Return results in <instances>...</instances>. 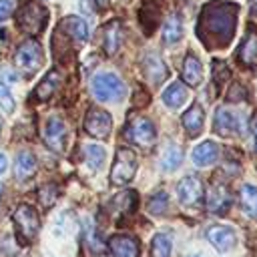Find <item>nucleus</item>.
I'll use <instances>...</instances> for the list:
<instances>
[{
  "instance_id": "obj_41",
  "label": "nucleus",
  "mask_w": 257,
  "mask_h": 257,
  "mask_svg": "<svg viewBox=\"0 0 257 257\" xmlns=\"http://www.w3.org/2000/svg\"><path fill=\"white\" fill-rule=\"evenodd\" d=\"M0 131H2V116H0Z\"/></svg>"
},
{
  "instance_id": "obj_34",
  "label": "nucleus",
  "mask_w": 257,
  "mask_h": 257,
  "mask_svg": "<svg viewBox=\"0 0 257 257\" xmlns=\"http://www.w3.org/2000/svg\"><path fill=\"white\" fill-rule=\"evenodd\" d=\"M56 195H58V189L54 187V185H44L42 189H40V193H38V199H40V203L42 205H52L54 203V199H56Z\"/></svg>"
},
{
  "instance_id": "obj_12",
  "label": "nucleus",
  "mask_w": 257,
  "mask_h": 257,
  "mask_svg": "<svg viewBox=\"0 0 257 257\" xmlns=\"http://www.w3.org/2000/svg\"><path fill=\"white\" fill-rule=\"evenodd\" d=\"M207 239L219 253H227L237 243V235H235L233 227H229V225H213V227H209L207 229Z\"/></svg>"
},
{
  "instance_id": "obj_40",
  "label": "nucleus",
  "mask_w": 257,
  "mask_h": 257,
  "mask_svg": "<svg viewBox=\"0 0 257 257\" xmlns=\"http://www.w3.org/2000/svg\"><path fill=\"white\" fill-rule=\"evenodd\" d=\"M92 2H94L96 6H106V4H108V0H92Z\"/></svg>"
},
{
  "instance_id": "obj_18",
  "label": "nucleus",
  "mask_w": 257,
  "mask_h": 257,
  "mask_svg": "<svg viewBox=\"0 0 257 257\" xmlns=\"http://www.w3.org/2000/svg\"><path fill=\"white\" fill-rule=\"evenodd\" d=\"M203 120H205V112L201 104H191L189 110L183 114V126L187 131L189 137H197L203 131Z\"/></svg>"
},
{
  "instance_id": "obj_21",
  "label": "nucleus",
  "mask_w": 257,
  "mask_h": 257,
  "mask_svg": "<svg viewBox=\"0 0 257 257\" xmlns=\"http://www.w3.org/2000/svg\"><path fill=\"white\" fill-rule=\"evenodd\" d=\"M237 56H239V60H241L243 64H247V66H257V32L251 30V32L243 38Z\"/></svg>"
},
{
  "instance_id": "obj_13",
  "label": "nucleus",
  "mask_w": 257,
  "mask_h": 257,
  "mask_svg": "<svg viewBox=\"0 0 257 257\" xmlns=\"http://www.w3.org/2000/svg\"><path fill=\"white\" fill-rule=\"evenodd\" d=\"M143 72H145L147 80H149L151 84H155V86L161 84V82H165L167 76H169L167 64H165L163 58H161L159 54H155V52H149V54L145 56V60H143Z\"/></svg>"
},
{
  "instance_id": "obj_3",
  "label": "nucleus",
  "mask_w": 257,
  "mask_h": 257,
  "mask_svg": "<svg viewBox=\"0 0 257 257\" xmlns=\"http://www.w3.org/2000/svg\"><path fill=\"white\" fill-rule=\"evenodd\" d=\"M16 22L26 34L36 36L44 30V26L48 22V10L38 2H28L18 10Z\"/></svg>"
},
{
  "instance_id": "obj_2",
  "label": "nucleus",
  "mask_w": 257,
  "mask_h": 257,
  "mask_svg": "<svg viewBox=\"0 0 257 257\" xmlns=\"http://www.w3.org/2000/svg\"><path fill=\"white\" fill-rule=\"evenodd\" d=\"M90 92L100 102H118L124 96V84L112 72H98L90 80Z\"/></svg>"
},
{
  "instance_id": "obj_28",
  "label": "nucleus",
  "mask_w": 257,
  "mask_h": 257,
  "mask_svg": "<svg viewBox=\"0 0 257 257\" xmlns=\"http://www.w3.org/2000/svg\"><path fill=\"white\" fill-rule=\"evenodd\" d=\"M141 24H143V30L147 34H153V30L157 28V24H159V8L153 2H147L141 8Z\"/></svg>"
},
{
  "instance_id": "obj_15",
  "label": "nucleus",
  "mask_w": 257,
  "mask_h": 257,
  "mask_svg": "<svg viewBox=\"0 0 257 257\" xmlns=\"http://www.w3.org/2000/svg\"><path fill=\"white\" fill-rule=\"evenodd\" d=\"M231 205V193L225 185L217 183L211 187L209 195H207V207L211 213H217V215H223Z\"/></svg>"
},
{
  "instance_id": "obj_39",
  "label": "nucleus",
  "mask_w": 257,
  "mask_h": 257,
  "mask_svg": "<svg viewBox=\"0 0 257 257\" xmlns=\"http://www.w3.org/2000/svg\"><path fill=\"white\" fill-rule=\"evenodd\" d=\"M251 12L253 16H257V0H251Z\"/></svg>"
},
{
  "instance_id": "obj_23",
  "label": "nucleus",
  "mask_w": 257,
  "mask_h": 257,
  "mask_svg": "<svg viewBox=\"0 0 257 257\" xmlns=\"http://www.w3.org/2000/svg\"><path fill=\"white\" fill-rule=\"evenodd\" d=\"M171 249H173V235L169 231H159L153 237L151 255L153 257H171Z\"/></svg>"
},
{
  "instance_id": "obj_16",
  "label": "nucleus",
  "mask_w": 257,
  "mask_h": 257,
  "mask_svg": "<svg viewBox=\"0 0 257 257\" xmlns=\"http://www.w3.org/2000/svg\"><path fill=\"white\" fill-rule=\"evenodd\" d=\"M58 30H64V34L74 38L76 42H86L88 38V26L80 16H66L64 20H60Z\"/></svg>"
},
{
  "instance_id": "obj_31",
  "label": "nucleus",
  "mask_w": 257,
  "mask_h": 257,
  "mask_svg": "<svg viewBox=\"0 0 257 257\" xmlns=\"http://www.w3.org/2000/svg\"><path fill=\"white\" fill-rule=\"evenodd\" d=\"M112 207L114 209H120L122 213H131L137 207V193L135 191H124V193L116 195L112 199Z\"/></svg>"
},
{
  "instance_id": "obj_25",
  "label": "nucleus",
  "mask_w": 257,
  "mask_h": 257,
  "mask_svg": "<svg viewBox=\"0 0 257 257\" xmlns=\"http://www.w3.org/2000/svg\"><path fill=\"white\" fill-rule=\"evenodd\" d=\"M239 201H241L245 215L257 219V187L255 185H243L241 193H239Z\"/></svg>"
},
{
  "instance_id": "obj_17",
  "label": "nucleus",
  "mask_w": 257,
  "mask_h": 257,
  "mask_svg": "<svg viewBox=\"0 0 257 257\" xmlns=\"http://www.w3.org/2000/svg\"><path fill=\"white\" fill-rule=\"evenodd\" d=\"M217 157H219V147L213 141H203L191 153V159L197 167H209L217 161Z\"/></svg>"
},
{
  "instance_id": "obj_36",
  "label": "nucleus",
  "mask_w": 257,
  "mask_h": 257,
  "mask_svg": "<svg viewBox=\"0 0 257 257\" xmlns=\"http://www.w3.org/2000/svg\"><path fill=\"white\" fill-rule=\"evenodd\" d=\"M12 8H14L12 0H0V22H4L12 14Z\"/></svg>"
},
{
  "instance_id": "obj_8",
  "label": "nucleus",
  "mask_w": 257,
  "mask_h": 257,
  "mask_svg": "<svg viewBox=\"0 0 257 257\" xmlns=\"http://www.w3.org/2000/svg\"><path fill=\"white\" fill-rule=\"evenodd\" d=\"M42 64V48L36 40H24L16 50V66L24 74H34Z\"/></svg>"
},
{
  "instance_id": "obj_24",
  "label": "nucleus",
  "mask_w": 257,
  "mask_h": 257,
  "mask_svg": "<svg viewBox=\"0 0 257 257\" xmlns=\"http://www.w3.org/2000/svg\"><path fill=\"white\" fill-rule=\"evenodd\" d=\"M187 100V88L181 84V82H173L165 88L163 92V102L169 106V108H179L183 102Z\"/></svg>"
},
{
  "instance_id": "obj_4",
  "label": "nucleus",
  "mask_w": 257,
  "mask_h": 257,
  "mask_svg": "<svg viewBox=\"0 0 257 257\" xmlns=\"http://www.w3.org/2000/svg\"><path fill=\"white\" fill-rule=\"evenodd\" d=\"M213 128L217 135L221 137H235V135H245L247 128V120L243 112L231 110L227 106H219L215 110V118H213Z\"/></svg>"
},
{
  "instance_id": "obj_37",
  "label": "nucleus",
  "mask_w": 257,
  "mask_h": 257,
  "mask_svg": "<svg viewBox=\"0 0 257 257\" xmlns=\"http://www.w3.org/2000/svg\"><path fill=\"white\" fill-rule=\"evenodd\" d=\"M6 165H8V161H6V157H4L2 153H0V175H2L4 171H6Z\"/></svg>"
},
{
  "instance_id": "obj_29",
  "label": "nucleus",
  "mask_w": 257,
  "mask_h": 257,
  "mask_svg": "<svg viewBox=\"0 0 257 257\" xmlns=\"http://www.w3.org/2000/svg\"><path fill=\"white\" fill-rule=\"evenodd\" d=\"M181 161H183V151H181V147H177V145H169L165 151H163V155H161V167L165 169V171H175L179 165H181Z\"/></svg>"
},
{
  "instance_id": "obj_20",
  "label": "nucleus",
  "mask_w": 257,
  "mask_h": 257,
  "mask_svg": "<svg viewBox=\"0 0 257 257\" xmlns=\"http://www.w3.org/2000/svg\"><path fill=\"white\" fill-rule=\"evenodd\" d=\"M34 171H36V157L30 151H20L16 155V161H14V175H16V179L26 181L28 177L34 175Z\"/></svg>"
},
{
  "instance_id": "obj_1",
  "label": "nucleus",
  "mask_w": 257,
  "mask_h": 257,
  "mask_svg": "<svg viewBox=\"0 0 257 257\" xmlns=\"http://www.w3.org/2000/svg\"><path fill=\"white\" fill-rule=\"evenodd\" d=\"M237 22V4L215 0L209 2L199 18V38H203L209 46H225L229 44Z\"/></svg>"
},
{
  "instance_id": "obj_30",
  "label": "nucleus",
  "mask_w": 257,
  "mask_h": 257,
  "mask_svg": "<svg viewBox=\"0 0 257 257\" xmlns=\"http://www.w3.org/2000/svg\"><path fill=\"white\" fill-rule=\"evenodd\" d=\"M84 157H86V163L90 169H100L104 159H106V151L102 149V145H86Z\"/></svg>"
},
{
  "instance_id": "obj_5",
  "label": "nucleus",
  "mask_w": 257,
  "mask_h": 257,
  "mask_svg": "<svg viewBox=\"0 0 257 257\" xmlns=\"http://www.w3.org/2000/svg\"><path fill=\"white\" fill-rule=\"evenodd\" d=\"M137 173V157L131 149L126 147H120L116 151V159L112 163V169H110V183L112 185H126Z\"/></svg>"
},
{
  "instance_id": "obj_9",
  "label": "nucleus",
  "mask_w": 257,
  "mask_h": 257,
  "mask_svg": "<svg viewBox=\"0 0 257 257\" xmlns=\"http://www.w3.org/2000/svg\"><path fill=\"white\" fill-rule=\"evenodd\" d=\"M110 128H112V118L106 110L102 108H88L86 112V118H84V131L86 135L90 137H96V139H104L110 135Z\"/></svg>"
},
{
  "instance_id": "obj_38",
  "label": "nucleus",
  "mask_w": 257,
  "mask_h": 257,
  "mask_svg": "<svg viewBox=\"0 0 257 257\" xmlns=\"http://www.w3.org/2000/svg\"><path fill=\"white\" fill-rule=\"evenodd\" d=\"M253 135H255V149H257V116L253 118Z\"/></svg>"
},
{
  "instance_id": "obj_10",
  "label": "nucleus",
  "mask_w": 257,
  "mask_h": 257,
  "mask_svg": "<svg viewBox=\"0 0 257 257\" xmlns=\"http://www.w3.org/2000/svg\"><path fill=\"white\" fill-rule=\"evenodd\" d=\"M66 122L58 116H50L44 124V143L50 151L54 153H62L64 151V143H66Z\"/></svg>"
},
{
  "instance_id": "obj_35",
  "label": "nucleus",
  "mask_w": 257,
  "mask_h": 257,
  "mask_svg": "<svg viewBox=\"0 0 257 257\" xmlns=\"http://www.w3.org/2000/svg\"><path fill=\"white\" fill-rule=\"evenodd\" d=\"M213 76H215V82H217V84L225 82V78L229 76V70L223 66V62H215V66H213Z\"/></svg>"
},
{
  "instance_id": "obj_11",
  "label": "nucleus",
  "mask_w": 257,
  "mask_h": 257,
  "mask_svg": "<svg viewBox=\"0 0 257 257\" xmlns=\"http://www.w3.org/2000/svg\"><path fill=\"white\" fill-rule=\"evenodd\" d=\"M177 195H179L181 205H185V207H195V205H199L201 199H203V183H201L197 177H193V175L183 177V179L179 181V185H177Z\"/></svg>"
},
{
  "instance_id": "obj_33",
  "label": "nucleus",
  "mask_w": 257,
  "mask_h": 257,
  "mask_svg": "<svg viewBox=\"0 0 257 257\" xmlns=\"http://www.w3.org/2000/svg\"><path fill=\"white\" fill-rule=\"evenodd\" d=\"M14 96H12V92H10V88H8V84L0 78V108L4 110V112H14Z\"/></svg>"
},
{
  "instance_id": "obj_6",
  "label": "nucleus",
  "mask_w": 257,
  "mask_h": 257,
  "mask_svg": "<svg viewBox=\"0 0 257 257\" xmlns=\"http://www.w3.org/2000/svg\"><path fill=\"white\" fill-rule=\"evenodd\" d=\"M12 221H14V227H16V233L20 235L22 241H32L40 229V219H38V213L36 209H32L30 205H20L16 207L14 215H12Z\"/></svg>"
},
{
  "instance_id": "obj_19",
  "label": "nucleus",
  "mask_w": 257,
  "mask_h": 257,
  "mask_svg": "<svg viewBox=\"0 0 257 257\" xmlns=\"http://www.w3.org/2000/svg\"><path fill=\"white\" fill-rule=\"evenodd\" d=\"M183 80L189 86H199L203 80V66L193 52H189L183 60Z\"/></svg>"
},
{
  "instance_id": "obj_22",
  "label": "nucleus",
  "mask_w": 257,
  "mask_h": 257,
  "mask_svg": "<svg viewBox=\"0 0 257 257\" xmlns=\"http://www.w3.org/2000/svg\"><path fill=\"white\" fill-rule=\"evenodd\" d=\"M122 42V28L118 20H112L104 26V52L106 54H114L120 48Z\"/></svg>"
},
{
  "instance_id": "obj_27",
  "label": "nucleus",
  "mask_w": 257,
  "mask_h": 257,
  "mask_svg": "<svg viewBox=\"0 0 257 257\" xmlns=\"http://www.w3.org/2000/svg\"><path fill=\"white\" fill-rule=\"evenodd\" d=\"M58 84H60V74H58L56 70H50V72L40 80V84L34 88V96H36V98H48V96L58 88Z\"/></svg>"
},
{
  "instance_id": "obj_26",
  "label": "nucleus",
  "mask_w": 257,
  "mask_h": 257,
  "mask_svg": "<svg viewBox=\"0 0 257 257\" xmlns=\"http://www.w3.org/2000/svg\"><path fill=\"white\" fill-rule=\"evenodd\" d=\"M183 36V22H181V16L179 14H173L169 16V20L165 22V28H163V38L167 44H175L179 42Z\"/></svg>"
},
{
  "instance_id": "obj_7",
  "label": "nucleus",
  "mask_w": 257,
  "mask_h": 257,
  "mask_svg": "<svg viewBox=\"0 0 257 257\" xmlns=\"http://www.w3.org/2000/svg\"><path fill=\"white\" fill-rule=\"evenodd\" d=\"M124 137L128 141H133L135 145L143 147V149H151L157 141V131H155V124L145 118V116H137L133 118L128 124H126V131H124Z\"/></svg>"
},
{
  "instance_id": "obj_32",
  "label": "nucleus",
  "mask_w": 257,
  "mask_h": 257,
  "mask_svg": "<svg viewBox=\"0 0 257 257\" xmlns=\"http://www.w3.org/2000/svg\"><path fill=\"white\" fill-rule=\"evenodd\" d=\"M167 207H169V197H167L165 191L155 193V195L151 197V201H149V211H151L153 215H163V213L167 211Z\"/></svg>"
},
{
  "instance_id": "obj_14",
  "label": "nucleus",
  "mask_w": 257,
  "mask_h": 257,
  "mask_svg": "<svg viewBox=\"0 0 257 257\" xmlns=\"http://www.w3.org/2000/svg\"><path fill=\"white\" fill-rule=\"evenodd\" d=\"M112 257H139V241L133 235H114L108 241Z\"/></svg>"
}]
</instances>
